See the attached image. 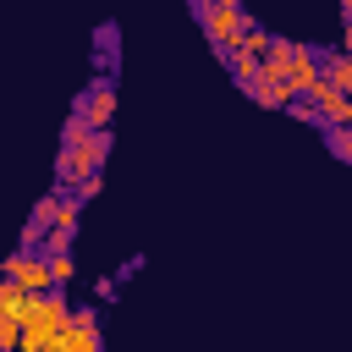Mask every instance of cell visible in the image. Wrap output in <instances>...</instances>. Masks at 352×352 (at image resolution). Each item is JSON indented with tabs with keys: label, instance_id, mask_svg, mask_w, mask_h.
<instances>
[{
	"label": "cell",
	"instance_id": "obj_6",
	"mask_svg": "<svg viewBox=\"0 0 352 352\" xmlns=\"http://www.w3.org/2000/svg\"><path fill=\"white\" fill-rule=\"evenodd\" d=\"M248 94H253L258 104H270V110H292V104L302 99V94H297V88L286 82V77H264V72H258V77L248 82Z\"/></svg>",
	"mask_w": 352,
	"mask_h": 352
},
{
	"label": "cell",
	"instance_id": "obj_10",
	"mask_svg": "<svg viewBox=\"0 0 352 352\" xmlns=\"http://www.w3.org/2000/svg\"><path fill=\"white\" fill-rule=\"evenodd\" d=\"M28 308H33V297H28L16 280H6V286H0V314H11V319H28Z\"/></svg>",
	"mask_w": 352,
	"mask_h": 352
},
{
	"label": "cell",
	"instance_id": "obj_15",
	"mask_svg": "<svg viewBox=\"0 0 352 352\" xmlns=\"http://www.w3.org/2000/svg\"><path fill=\"white\" fill-rule=\"evenodd\" d=\"M50 270H55V286H66V280L77 275V264H72V253H55V258H50Z\"/></svg>",
	"mask_w": 352,
	"mask_h": 352
},
{
	"label": "cell",
	"instance_id": "obj_5",
	"mask_svg": "<svg viewBox=\"0 0 352 352\" xmlns=\"http://www.w3.org/2000/svg\"><path fill=\"white\" fill-rule=\"evenodd\" d=\"M77 116H82L88 126H99V132H104V126H110V116H116V88H110L104 77H99V82H88V88L77 94Z\"/></svg>",
	"mask_w": 352,
	"mask_h": 352
},
{
	"label": "cell",
	"instance_id": "obj_1",
	"mask_svg": "<svg viewBox=\"0 0 352 352\" xmlns=\"http://www.w3.org/2000/svg\"><path fill=\"white\" fill-rule=\"evenodd\" d=\"M104 154H110V132H99V126H94L82 143H66L60 160H55V187H60V192H77L88 176L104 170Z\"/></svg>",
	"mask_w": 352,
	"mask_h": 352
},
{
	"label": "cell",
	"instance_id": "obj_2",
	"mask_svg": "<svg viewBox=\"0 0 352 352\" xmlns=\"http://www.w3.org/2000/svg\"><path fill=\"white\" fill-rule=\"evenodd\" d=\"M198 22H204V38H209V50L226 60L231 50H236V38L248 33V11L242 6H226V0H209L204 11H198Z\"/></svg>",
	"mask_w": 352,
	"mask_h": 352
},
{
	"label": "cell",
	"instance_id": "obj_7",
	"mask_svg": "<svg viewBox=\"0 0 352 352\" xmlns=\"http://www.w3.org/2000/svg\"><path fill=\"white\" fill-rule=\"evenodd\" d=\"M286 82L297 88V94H314L319 82H324V60H314L302 44H297V55H292V72H286Z\"/></svg>",
	"mask_w": 352,
	"mask_h": 352
},
{
	"label": "cell",
	"instance_id": "obj_13",
	"mask_svg": "<svg viewBox=\"0 0 352 352\" xmlns=\"http://www.w3.org/2000/svg\"><path fill=\"white\" fill-rule=\"evenodd\" d=\"M16 346H22V319L0 314V352H16Z\"/></svg>",
	"mask_w": 352,
	"mask_h": 352
},
{
	"label": "cell",
	"instance_id": "obj_19",
	"mask_svg": "<svg viewBox=\"0 0 352 352\" xmlns=\"http://www.w3.org/2000/svg\"><path fill=\"white\" fill-rule=\"evenodd\" d=\"M226 6H242V0H226Z\"/></svg>",
	"mask_w": 352,
	"mask_h": 352
},
{
	"label": "cell",
	"instance_id": "obj_17",
	"mask_svg": "<svg viewBox=\"0 0 352 352\" xmlns=\"http://www.w3.org/2000/svg\"><path fill=\"white\" fill-rule=\"evenodd\" d=\"M341 44H346V55H352V16H346V33H341Z\"/></svg>",
	"mask_w": 352,
	"mask_h": 352
},
{
	"label": "cell",
	"instance_id": "obj_8",
	"mask_svg": "<svg viewBox=\"0 0 352 352\" xmlns=\"http://www.w3.org/2000/svg\"><path fill=\"white\" fill-rule=\"evenodd\" d=\"M226 66H231V77H236V82L248 88V82H253V77L264 72V50H248V44H236V50L226 55Z\"/></svg>",
	"mask_w": 352,
	"mask_h": 352
},
{
	"label": "cell",
	"instance_id": "obj_14",
	"mask_svg": "<svg viewBox=\"0 0 352 352\" xmlns=\"http://www.w3.org/2000/svg\"><path fill=\"white\" fill-rule=\"evenodd\" d=\"M324 138H330L336 160H352V126H324Z\"/></svg>",
	"mask_w": 352,
	"mask_h": 352
},
{
	"label": "cell",
	"instance_id": "obj_16",
	"mask_svg": "<svg viewBox=\"0 0 352 352\" xmlns=\"http://www.w3.org/2000/svg\"><path fill=\"white\" fill-rule=\"evenodd\" d=\"M99 187H104V176H88V182H82L72 198H77V204H88V198H99Z\"/></svg>",
	"mask_w": 352,
	"mask_h": 352
},
{
	"label": "cell",
	"instance_id": "obj_12",
	"mask_svg": "<svg viewBox=\"0 0 352 352\" xmlns=\"http://www.w3.org/2000/svg\"><path fill=\"white\" fill-rule=\"evenodd\" d=\"M72 236H77V226H50L44 253H50V258H55V253H72Z\"/></svg>",
	"mask_w": 352,
	"mask_h": 352
},
{
	"label": "cell",
	"instance_id": "obj_9",
	"mask_svg": "<svg viewBox=\"0 0 352 352\" xmlns=\"http://www.w3.org/2000/svg\"><path fill=\"white\" fill-rule=\"evenodd\" d=\"M292 55H297L292 38H270V50H264V77H286V72H292Z\"/></svg>",
	"mask_w": 352,
	"mask_h": 352
},
{
	"label": "cell",
	"instance_id": "obj_11",
	"mask_svg": "<svg viewBox=\"0 0 352 352\" xmlns=\"http://www.w3.org/2000/svg\"><path fill=\"white\" fill-rule=\"evenodd\" d=\"M324 77L341 88V94H352V55L341 50V55H324Z\"/></svg>",
	"mask_w": 352,
	"mask_h": 352
},
{
	"label": "cell",
	"instance_id": "obj_3",
	"mask_svg": "<svg viewBox=\"0 0 352 352\" xmlns=\"http://www.w3.org/2000/svg\"><path fill=\"white\" fill-rule=\"evenodd\" d=\"M6 280H16L28 297H44V292H55V270H50V253H33V248H16L6 264Z\"/></svg>",
	"mask_w": 352,
	"mask_h": 352
},
{
	"label": "cell",
	"instance_id": "obj_4",
	"mask_svg": "<svg viewBox=\"0 0 352 352\" xmlns=\"http://www.w3.org/2000/svg\"><path fill=\"white\" fill-rule=\"evenodd\" d=\"M50 352H99V319H94V308H77L60 324V336L50 341Z\"/></svg>",
	"mask_w": 352,
	"mask_h": 352
},
{
	"label": "cell",
	"instance_id": "obj_18",
	"mask_svg": "<svg viewBox=\"0 0 352 352\" xmlns=\"http://www.w3.org/2000/svg\"><path fill=\"white\" fill-rule=\"evenodd\" d=\"M204 6H209V0H192V11H204Z\"/></svg>",
	"mask_w": 352,
	"mask_h": 352
},
{
	"label": "cell",
	"instance_id": "obj_20",
	"mask_svg": "<svg viewBox=\"0 0 352 352\" xmlns=\"http://www.w3.org/2000/svg\"><path fill=\"white\" fill-rule=\"evenodd\" d=\"M16 352H22V346H16Z\"/></svg>",
	"mask_w": 352,
	"mask_h": 352
}]
</instances>
